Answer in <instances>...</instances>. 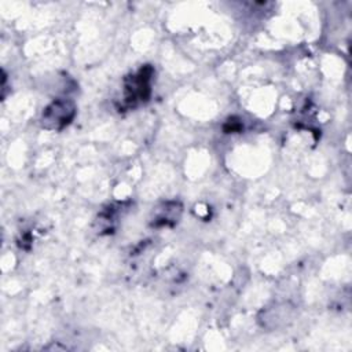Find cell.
Segmentation results:
<instances>
[{
    "label": "cell",
    "mask_w": 352,
    "mask_h": 352,
    "mask_svg": "<svg viewBox=\"0 0 352 352\" xmlns=\"http://www.w3.org/2000/svg\"><path fill=\"white\" fill-rule=\"evenodd\" d=\"M153 73V67L150 65H146L140 67L135 74L125 77L122 98L125 107H135L150 98Z\"/></svg>",
    "instance_id": "obj_1"
},
{
    "label": "cell",
    "mask_w": 352,
    "mask_h": 352,
    "mask_svg": "<svg viewBox=\"0 0 352 352\" xmlns=\"http://www.w3.org/2000/svg\"><path fill=\"white\" fill-rule=\"evenodd\" d=\"M76 103L70 99H55L41 113V126L48 131H62L76 116Z\"/></svg>",
    "instance_id": "obj_2"
},
{
    "label": "cell",
    "mask_w": 352,
    "mask_h": 352,
    "mask_svg": "<svg viewBox=\"0 0 352 352\" xmlns=\"http://www.w3.org/2000/svg\"><path fill=\"white\" fill-rule=\"evenodd\" d=\"M182 214V205L176 201L165 202L161 208L155 210V214L151 220L153 227H169L179 221Z\"/></svg>",
    "instance_id": "obj_3"
},
{
    "label": "cell",
    "mask_w": 352,
    "mask_h": 352,
    "mask_svg": "<svg viewBox=\"0 0 352 352\" xmlns=\"http://www.w3.org/2000/svg\"><path fill=\"white\" fill-rule=\"evenodd\" d=\"M241 126H242L241 122L239 121H234V118H232V120L227 121V124L224 125V129H226V132H235V131H239Z\"/></svg>",
    "instance_id": "obj_4"
}]
</instances>
